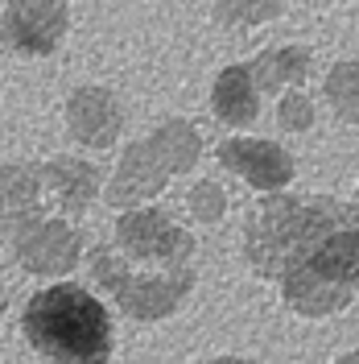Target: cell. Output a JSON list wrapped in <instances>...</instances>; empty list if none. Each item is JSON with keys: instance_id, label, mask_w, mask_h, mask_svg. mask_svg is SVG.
Masks as SVG:
<instances>
[{"instance_id": "cell-6", "label": "cell", "mask_w": 359, "mask_h": 364, "mask_svg": "<svg viewBox=\"0 0 359 364\" xmlns=\"http://www.w3.org/2000/svg\"><path fill=\"white\" fill-rule=\"evenodd\" d=\"M87 252V232L79 220H70L62 211H42L33 215L21 232L9 236V257L13 265L33 277V282H58L83 265Z\"/></svg>"}, {"instance_id": "cell-5", "label": "cell", "mask_w": 359, "mask_h": 364, "mask_svg": "<svg viewBox=\"0 0 359 364\" xmlns=\"http://www.w3.org/2000/svg\"><path fill=\"white\" fill-rule=\"evenodd\" d=\"M108 245L140 265H165V269H186L199 261V236L182 224L174 211L161 203H136L120 207L112 220Z\"/></svg>"}, {"instance_id": "cell-14", "label": "cell", "mask_w": 359, "mask_h": 364, "mask_svg": "<svg viewBox=\"0 0 359 364\" xmlns=\"http://www.w3.org/2000/svg\"><path fill=\"white\" fill-rule=\"evenodd\" d=\"M322 100L338 124H359V58H343L326 70Z\"/></svg>"}, {"instance_id": "cell-8", "label": "cell", "mask_w": 359, "mask_h": 364, "mask_svg": "<svg viewBox=\"0 0 359 364\" xmlns=\"http://www.w3.org/2000/svg\"><path fill=\"white\" fill-rule=\"evenodd\" d=\"M215 161L219 170L231 174L236 182H244L248 191L269 195V191H285L297 182V158L281 141L252 133H231L215 145Z\"/></svg>"}, {"instance_id": "cell-12", "label": "cell", "mask_w": 359, "mask_h": 364, "mask_svg": "<svg viewBox=\"0 0 359 364\" xmlns=\"http://www.w3.org/2000/svg\"><path fill=\"white\" fill-rule=\"evenodd\" d=\"M260 100L265 95L256 87L248 63H227L211 83V116L231 133H244L260 120Z\"/></svg>"}, {"instance_id": "cell-17", "label": "cell", "mask_w": 359, "mask_h": 364, "mask_svg": "<svg viewBox=\"0 0 359 364\" xmlns=\"http://www.w3.org/2000/svg\"><path fill=\"white\" fill-rule=\"evenodd\" d=\"M314 124H318V100L306 87H289L277 95V129L281 133L302 136L314 133Z\"/></svg>"}, {"instance_id": "cell-9", "label": "cell", "mask_w": 359, "mask_h": 364, "mask_svg": "<svg viewBox=\"0 0 359 364\" xmlns=\"http://www.w3.org/2000/svg\"><path fill=\"white\" fill-rule=\"evenodd\" d=\"M70 33L67 0H4L0 13V42L21 58H50L58 54Z\"/></svg>"}, {"instance_id": "cell-16", "label": "cell", "mask_w": 359, "mask_h": 364, "mask_svg": "<svg viewBox=\"0 0 359 364\" xmlns=\"http://www.w3.org/2000/svg\"><path fill=\"white\" fill-rule=\"evenodd\" d=\"M289 0H211V17L223 29H260L285 17Z\"/></svg>"}, {"instance_id": "cell-7", "label": "cell", "mask_w": 359, "mask_h": 364, "mask_svg": "<svg viewBox=\"0 0 359 364\" xmlns=\"http://www.w3.org/2000/svg\"><path fill=\"white\" fill-rule=\"evenodd\" d=\"M62 129L70 145H79L83 154H108L120 145V136L128 129L124 100L104 83H79L62 100Z\"/></svg>"}, {"instance_id": "cell-10", "label": "cell", "mask_w": 359, "mask_h": 364, "mask_svg": "<svg viewBox=\"0 0 359 364\" xmlns=\"http://www.w3.org/2000/svg\"><path fill=\"white\" fill-rule=\"evenodd\" d=\"M42 174V195L50 211H62L70 220H83L104 195V166L87 154H50L38 161Z\"/></svg>"}, {"instance_id": "cell-1", "label": "cell", "mask_w": 359, "mask_h": 364, "mask_svg": "<svg viewBox=\"0 0 359 364\" xmlns=\"http://www.w3.org/2000/svg\"><path fill=\"white\" fill-rule=\"evenodd\" d=\"M248 273L277 286L289 315L318 323L359 298V203L314 191H269L240 228Z\"/></svg>"}, {"instance_id": "cell-18", "label": "cell", "mask_w": 359, "mask_h": 364, "mask_svg": "<svg viewBox=\"0 0 359 364\" xmlns=\"http://www.w3.org/2000/svg\"><path fill=\"white\" fill-rule=\"evenodd\" d=\"M190 364H256L252 356H236V352H215V356H199Z\"/></svg>"}, {"instance_id": "cell-20", "label": "cell", "mask_w": 359, "mask_h": 364, "mask_svg": "<svg viewBox=\"0 0 359 364\" xmlns=\"http://www.w3.org/2000/svg\"><path fill=\"white\" fill-rule=\"evenodd\" d=\"M331 364H359V348H351V352H343V356H335Z\"/></svg>"}, {"instance_id": "cell-15", "label": "cell", "mask_w": 359, "mask_h": 364, "mask_svg": "<svg viewBox=\"0 0 359 364\" xmlns=\"http://www.w3.org/2000/svg\"><path fill=\"white\" fill-rule=\"evenodd\" d=\"M182 207L194 228H219L231 215V195L219 178H194L182 195Z\"/></svg>"}, {"instance_id": "cell-21", "label": "cell", "mask_w": 359, "mask_h": 364, "mask_svg": "<svg viewBox=\"0 0 359 364\" xmlns=\"http://www.w3.org/2000/svg\"><path fill=\"white\" fill-rule=\"evenodd\" d=\"M33 364H45V360H33Z\"/></svg>"}, {"instance_id": "cell-19", "label": "cell", "mask_w": 359, "mask_h": 364, "mask_svg": "<svg viewBox=\"0 0 359 364\" xmlns=\"http://www.w3.org/2000/svg\"><path fill=\"white\" fill-rule=\"evenodd\" d=\"M4 315H9V282L0 273V327H4Z\"/></svg>"}, {"instance_id": "cell-3", "label": "cell", "mask_w": 359, "mask_h": 364, "mask_svg": "<svg viewBox=\"0 0 359 364\" xmlns=\"http://www.w3.org/2000/svg\"><path fill=\"white\" fill-rule=\"evenodd\" d=\"M202 149L206 145H202V133L194 120L165 116L145 136H136L120 149L116 166L104 174V195L99 199L112 211L136 203H158L170 191V182L199 170Z\"/></svg>"}, {"instance_id": "cell-11", "label": "cell", "mask_w": 359, "mask_h": 364, "mask_svg": "<svg viewBox=\"0 0 359 364\" xmlns=\"http://www.w3.org/2000/svg\"><path fill=\"white\" fill-rule=\"evenodd\" d=\"M42 211H45V195H42L38 161H29V158L0 161V240L21 232Z\"/></svg>"}, {"instance_id": "cell-2", "label": "cell", "mask_w": 359, "mask_h": 364, "mask_svg": "<svg viewBox=\"0 0 359 364\" xmlns=\"http://www.w3.org/2000/svg\"><path fill=\"white\" fill-rule=\"evenodd\" d=\"M21 340L45 364H112L120 348L108 298L74 277L42 282L25 298Z\"/></svg>"}, {"instance_id": "cell-13", "label": "cell", "mask_w": 359, "mask_h": 364, "mask_svg": "<svg viewBox=\"0 0 359 364\" xmlns=\"http://www.w3.org/2000/svg\"><path fill=\"white\" fill-rule=\"evenodd\" d=\"M252 79L260 95H281L289 87H306L310 70H314V50L310 46H297V42H281V46H265L252 63Z\"/></svg>"}, {"instance_id": "cell-4", "label": "cell", "mask_w": 359, "mask_h": 364, "mask_svg": "<svg viewBox=\"0 0 359 364\" xmlns=\"http://www.w3.org/2000/svg\"><path fill=\"white\" fill-rule=\"evenodd\" d=\"M83 269L116 315L145 323V327L170 323L174 315H182L186 302L199 290V265H186V269L140 265V261H128L124 252H116L108 240L87 245Z\"/></svg>"}]
</instances>
